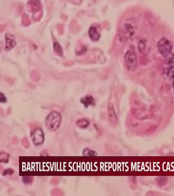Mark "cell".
Wrapping results in <instances>:
<instances>
[{
  "instance_id": "obj_1",
  "label": "cell",
  "mask_w": 174,
  "mask_h": 196,
  "mask_svg": "<svg viewBox=\"0 0 174 196\" xmlns=\"http://www.w3.org/2000/svg\"><path fill=\"white\" fill-rule=\"evenodd\" d=\"M61 121V117L57 112H53L48 116L45 123L47 129L54 131L58 129Z\"/></svg>"
},
{
  "instance_id": "obj_2",
  "label": "cell",
  "mask_w": 174,
  "mask_h": 196,
  "mask_svg": "<svg viewBox=\"0 0 174 196\" xmlns=\"http://www.w3.org/2000/svg\"><path fill=\"white\" fill-rule=\"evenodd\" d=\"M158 50L161 55L167 57L171 54L173 47L172 42L168 39L163 38L160 40L157 44Z\"/></svg>"
},
{
  "instance_id": "obj_3",
  "label": "cell",
  "mask_w": 174,
  "mask_h": 196,
  "mask_svg": "<svg viewBox=\"0 0 174 196\" xmlns=\"http://www.w3.org/2000/svg\"><path fill=\"white\" fill-rule=\"evenodd\" d=\"M125 66L127 69L131 71L134 70L137 66V58L134 51L129 50L124 57Z\"/></svg>"
},
{
  "instance_id": "obj_4",
  "label": "cell",
  "mask_w": 174,
  "mask_h": 196,
  "mask_svg": "<svg viewBox=\"0 0 174 196\" xmlns=\"http://www.w3.org/2000/svg\"><path fill=\"white\" fill-rule=\"evenodd\" d=\"M34 142L35 145H39L44 141V135L42 131L40 129L35 130L32 135Z\"/></svg>"
},
{
  "instance_id": "obj_5",
  "label": "cell",
  "mask_w": 174,
  "mask_h": 196,
  "mask_svg": "<svg viewBox=\"0 0 174 196\" xmlns=\"http://www.w3.org/2000/svg\"><path fill=\"white\" fill-rule=\"evenodd\" d=\"M108 114L109 121L113 125H115L117 120V117L114 106L112 103L108 105Z\"/></svg>"
},
{
  "instance_id": "obj_6",
  "label": "cell",
  "mask_w": 174,
  "mask_h": 196,
  "mask_svg": "<svg viewBox=\"0 0 174 196\" xmlns=\"http://www.w3.org/2000/svg\"><path fill=\"white\" fill-rule=\"evenodd\" d=\"M88 34L91 39L94 41H97L100 38V34L96 28L92 27L88 31Z\"/></svg>"
},
{
  "instance_id": "obj_7",
  "label": "cell",
  "mask_w": 174,
  "mask_h": 196,
  "mask_svg": "<svg viewBox=\"0 0 174 196\" xmlns=\"http://www.w3.org/2000/svg\"><path fill=\"white\" fill-rule=\"evenodd\" d=\"M81 102L86 107L93 104L94 100L91 96H87L82 98L81 100Z\"/></svg>"
},
{
  "instance_id": "obj_8",
  "label": "cell",
  "mask_w": 174,
  "mask_h": 196,
  "mask_svg": "<svg viewBox=\"0 0 174 196\" xmlns=\"http://www.w3.org/2000/svg\"><path fill=\"white\" fill-rule=\"evenodd\" d=\"M88 121L86 119H80L77 122V124L80 127L84 128L87 127L89 125Z\"/></svg>"
},
{
  "instance_id": "obj_9",
  "label": "cell",
  "mask_w": 174,
  "mask_h": 196,
  "mask_svg": "<svg viewBox=\"0 0 174 196\" xmlns=\"http://www.w3.org/2000/svg\"><path fill=\"white\" fill-rule=\"evenodd\" d=\"M167 77L171 79H174V67L172 66L169 68L167 73Z\"/></svg>"
},
{
  "instance_id": "obj_10",
  "label": "cell",
  "mask_w": 174,
  "mask_h": 196,
  "mask_svg": "<svg viewBox=\"0 0 174 196\" xmlns=\"http://www.w3.org/2000/svg\"><path fill=\"white\" fill-rule=\"evenodd\" d=\"M83 155L86 156H95L97 154L94 151L89 150L86 149L83 152Z\"/></svg>"
},
{
  "instance_id": "obj_11",
  "label": "cell",
  "mask_w": 174,
  "mask_h": 196,
  "mask_svg": "<svg viewBox=\"0 0 174 196\" xmlns=\"http://www.w3.org/2000/svg\"><path fill=\"white\" fill-rule=\"evenodd\" d=\"M13 171L11 169H7L4 172L3 174L6 175L7 174H13Z\"/></svg>"
},
{
  "instance_id": "obj_12",
  "label": "cell",
  "mask_w": 174,
  "mask_h": 196,
  "mask_svg": "<svg viewBox=\"0 0 174 196\" xmlns=\"http://www.w3.org/2000/svg\"><path fill=\"white\" fill-rule=\"evenodd\" d=\"M0 98H1V102H6V98L4 97V95L2 93L0 95Z\"/></svg>"
},
{
  "instance_id": "obj_13",
  "label": "cell",
  "mask_w": 174,
  "mask_h": 196,
  "mask_svg": "<svg viewBox=\"0 0 174 196\" xmlns=\"http://www.w3.org/2000/svg\"><path fill=\"white\" fill-rule=\"evenodd\" d=\"M173 87L174 88V81L173 82Z\"/></svg>"
}]
</instances>
